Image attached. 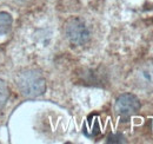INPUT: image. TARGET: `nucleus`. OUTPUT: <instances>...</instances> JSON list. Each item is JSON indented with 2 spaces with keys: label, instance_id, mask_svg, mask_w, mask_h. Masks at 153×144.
Returning a JSON list of instances; mask_svg holds the SVG:
<instances>
[{
  "label": "nucleus",
  "instance_id": "obj_5",
  "mask_svg": "<svg viewBox=\"0 0 153 144\" xmlns=\"http://www.w3.org/2000/svg\"><path fill=\"white\" fill-rule=\"evenodd\" d=\"M12 24H13V19L10 13L0 12V36L8 33L12 28Z\"/></svg>",
  "mask_w": 153,
  "mask_h": 144
},
{
  "label": "nucleus",
  "instance_id": "obj_6",
  "mask_svg": "<svg viewBox=\"0 0 153 144\" xmlns=\"http://www.w3.org/2000/svg\"><path fill=\"white\" fill-rule=\"evenodd\" d=\"M8 97H10V89L7 84L0 79V110L5 106Z\"/></svg>",
  "mask_w": 153,
  "mask_h": 144
},
{
  "label": "nucleus",
  "instance_id": "obj_8",
  "mask_svg": "<svg viewBox=\"0 0 153 144\" xmlns=\"http://www.w3.org/2000/svg\"><path fill=\"white\" fill-rule=\"evenodd\" d=\"M107 143H126L125 138L120 134H113L107 138Z\"/></svg>",
  "mask_w": 153,
  "mask_h": 144
},
{
  "label": "nucleus",
  "instance_id": "obj_4",
  "mask_svg": "<svg viewBox=\"0 0 153 144\" xmlns=\"http://www.w3.org/2000/svg\"><path fill=\"white\" fill-rule=\"evenodd\" d=\"M134 84L138 89L146 92L153 91V64H145L140 66L133 77Z\"/></svg>",
  "mask_w": 153,
  "mask_h": 144
},
{
  "label": "nucleus",
  "instance_id": "obj_2",
  "mask_svg": "<svg viewBox=\"0 0 153 144\" xmlns=\"http://www.w3.org/2000/svg\"><path fill=\"white\" fill-rule=\"evenodd\" d=\"M65 34L74 45H84L90 40V31L79 18H71L65 24Z\"/></svg>",
  "mask_w": 153,
  "mask_h": 144
},
{
  "label": "nucleus",
  "instance_id": "obj_7",
  "mask_svg": "<svg viewBox=\"0 0 153 144\" xmlns=\"http://www.w3.org/2000/svg\"><path fill=\"white\" fill-rule=\"evenodd\" d=\"M87 124H88V131L90 132H87L86 135L87 136H96L97 134H99V130H100V128H99V123H98V119H92V118H88V121H87Z\"/></svg>",
  "mask_w": 153,
  "mask_h": 144
},
{
  "label": "nucleus",
  "instance_id": "obj_1",
  "mask_svg": "<svg viewBox=\"0 0 153 144\" xmlns=\"http://www.w3.org/2000/svg\"><path fill=\"white\" fill-rule=\"evenodd\" d=\"M17 85L25 97H38L45 93L46 82L44 77L34 70H27L18 74Z\"/></svg>",
  "mask_w": 153,
  "mask_h": 144
},
{
  "label": "nucleus",
  "instance_id": "obj_3",
  "mask_svg": "<svg viewBox=\"0 0 153 144\" xmlns=\"http://www.w3.org/2000/svg\"><path fill=\"white\" fill-rule=\"evenodd\" d=\"M141 108L139 98L133 93H123L115 100V112L121 119H128L139 112Z\"/></svg>",
  "mask_w": 153,
  "mask_h": 144
}]
</instances>
